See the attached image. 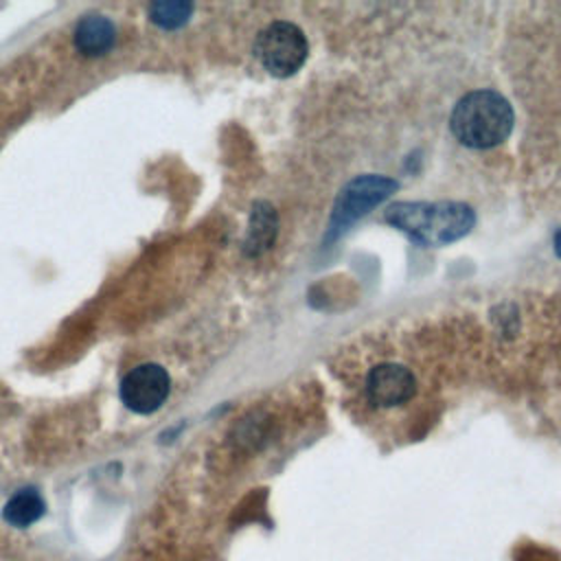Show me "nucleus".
Returning a JSON list of instances; mask_svg holds the SVG:
<instances>
[{
    "label": "nucleus",
    "instance_id": "nucleus-5",
    "mask_svg": "<svg viewBox=\"0 0 561 561\" xmlns=\"http://www.w3.org/2000/svg\"><path fill=\"white\" fill-rule=\"evenodd\" d=\"M394 188H397V182L381 175H362L353 180L337 197L331 228L340 230L346 224L355 221L357 217L366 215L373 206L381 204Z\"/></svg>",
    "mask_w": 561,
    "mask_h": 561
},
{
    "label": "nucleus",
    "instance_id": "nucleus-10",
    "mask_svg": "<svg viewBox=\"0 0 561 561\" xmlns=\"http://www.w3.org/2000/svg\"><path fill=\"white\" fill-rule=\"evenodd\" d=\"M191 11V2H153L149 7V18L164 28H178L188 20Z\"/></svg>",
    "mask_w": 561,
    "mask_h": 561
},
{
    "label": "nucleus",
    "instance_id": "nucleus-9",
    "mask_svg": "<svg viewBox=\"0 0 561 561\" xmlns=\"http://www.w3.org/2000/svg\"><path fill=\"white\" fill-rule=\"evenodd\" d=\"M274 232H276L274 210L270 206H265V204H259L256 210H254V217H252L248 252L256 254V252L265 250L274 241Z\"/></svg>",
    "mask_w": 561,
    "mask_h": 561
},
{
    "label": "nucleus",
    "instance_id": "nucleus-6",
    "mask_svg": "<svg viewBox=\"0 0 561 561\" xmlns=\"http://www.w3.org/2000/svg\"><path fill=\"white\" fill-rule=\"evenodd\" d=\"M416 381L412 373L399 364H379L368 373L366 392L375 405L390 408L408 401L414 394Z\"/></svg>",
    "mask_w": 561,
    "mask_h": 561
},
{
    "label": "nucleus",
    "instance_id": "nucleus-8",
    "mask_svg": "<svg viewBox=\"0 0 561 561\" xmlns=\"http://www.w3.org/2000/svg\"><path fill=\"white\" fill-rule=\"evenodd\" d=\"M44 500L35 489H20L7 500L2 517L15 528H26L44 515Z\"/></svg>",
    "mask_w": 561,
    "mask_h": 561
},
{
    "label": "nucleus",
    "instance_id": "nucleus-7",
    "mask_svg": "<svg viewBox=\"0 0 561 561\" xmlns=\"http://www.w3.org/2000/svg\"><path fill=\"white\" fill-rule=\"evenodd\" d=\"M114 24L103 15H85L75 31V44L83 55H105L114 44Z\"/></svg>",
    "mask_w": 561,
    "mask_h": 561
},
{
    "label": "nucleus",
    "instance_id": "nucleus-1",
    "mask_svg": "<svg viewBox=\"0 0 561 561\" xmlns=\"http://www.w3.org/2000/svg\"><path fill=\"white\" fill-rule=\"evenodd\" d=\"M386 219L421 245H445L465 237L476 217L460 202H399L386 210Z\"/></svg>",
    "mask_w": 561,
    "mask_h": 561
},
{
    "label": "nucleus",
    "instance_id": "nucleus-11",
    "mask_svg": "<svg viewBox=\"0 0 561 561\" xmlns=\"http://www.w3.org/2000/svg\"><path fill=\"white\" fill-rule=\"evenodd\" d=\"M554 252H557L559 259H561V230L554 234Z\"/></svg>",
    "mask_w": 561,
    "mask_h": 561
},
{
    "label": "nucleus",
    "instance_id": "nucleus-2",
    "mask_svg": "<svg viewBox=\"0 0 561 561\" xmlns=\"http://www.w3.org/2000/svg\"><path fill=\"white\" fill-rule=\"evenodd\" d=\"M513 129L508 101L493 90H476L458 101L451 112L454 136L473 149H489L506 140Z\"/></svg>",
    "mask_w": 561,
    "mask_h": 561
},
{
    "label": "nucleus",
    "instance_id": "nucleus-4",
    "mask_svg": "<svg viewBox=\"0 0 561 561\" xmlns=\"http://www.w3.org/2000/svg\"><path fill=\"white\" fill-rule=\"evenodd\" d=\"M169 388H171V379L162 366L142 364L131 368L123 377L121 399L129 410L138 414H151L167 401Z\"/></svg>",
    "mask_w": 561,
    "mask_h": 561
},
{
    "label": "nucleus",
    "instance_id": "nucleus-3",
    "mask_svg": "<svg viewBox=\"0 0 561 561\" xmlns=\"http://www.w3.org/2000/svg\"><path fill=\"white\" fill-rule=\"evenodd\" d=\"M254 55L270 75L289 77L307 59V39L296 24L274 22L259 33Z\"/></svg>",
    "mask_w": 561,
    "mask_h": 561
}]
</instances>
